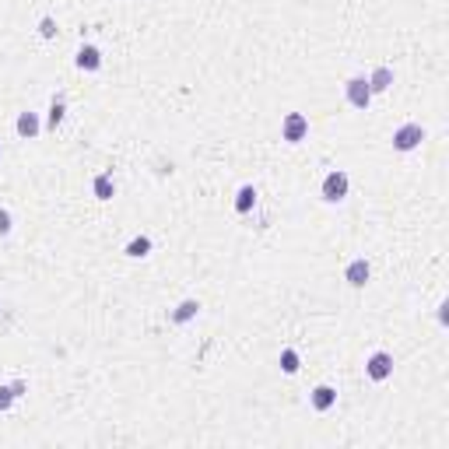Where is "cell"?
I'll return each mask as SVG.
<instances>
[{
	"label": "cell",
	"instance_id": "obj_1",
	"mask_svg": "<svg viewBox=\"0 0 449 449\" xmlns=\"http://www.w3.org/2000/svg\"><path fill=\"white\" fill-rule=\"evenodd\" d=\"M348 186H351V179H348V172H341V169H334L330 175L323 179V200L326 204H341L344 197H348Z\"/></svg>",
	"mask_w": 449,
	"mask_h": 449
},
{
	"label": "cell",
	"instance_id": "obj_2",
	"mask_svg": "<svg viewBox=\"0 0 449 449\" xmlns=\"http://www.w3.org/2000/svg\"><path fill=\"white\" fill-rule=\"evenodd\" d=\"M365 376H369L372 383H386V379L393 376V354H390V351H376V354H369Z\"/></svg>",
	"mask_w": 449,
	"mask_h": 449
},
{
	"label": "cell",
	"instance_id": "obj_3",
	"mask_svg": "<svg viewBox=\"0 0 449 449\" xmlns=\"http://www.w3.org/2000/svg\"><path fill=\"white\" fill-rule=\"evenodd\" d=\"M344 95H348V102H351L354 109H369V102H372L369 77H351V81L344 84Z\"/></svg>",
	"mask_w": 449,
	"mask_h": 449
},
{
	"label": "cell",
	"instance_id": "obj_4",
	"mask_svg": "<svg viewBox=\"0 0 449 449\" xmlns=\"http://www.w3.org/2000/svg\"><path fill=\"white\" fill-rule=\"evenodd\" d=\"M422 141H425V127H422V123H404V127L393 134V147H397V151H414Z\"/></svg>",
	"mask_w": 449,
	"mask_h": 449
},
{
	"label": "cell",
	"instance_id": "obj_5",
	"mask_svg": "<svg viewBox=\"0 0 449 449\" xmlns=\"http://www.w3.org/2000/svg\"><path fill=\"white\" fill-rule=\"evenodd\" d=\"M306 134H309V119L302 112H288L284 123H281V137L288 144H298V141H306Z\"/></svg>",
	"mask_w": 449,
	"mask_h": 449
},
{
	"label": "cell",
	"instance_id": "obj_6",
	"mask_svg": "<svg viewBox=\"0 0 449 449\" xmlns=\"http://www.w3.org/2000/svg\"><path fill=\"white\" fill-rule=\"evenodd\" d=\"M369 274H372L369 260H351V263H348V271H344V281H348L351 288H365Z\"/></svg>",
	"mask_w": 449,
	"mask_h": 449
},
{
	"label": "cell",
	"instance_id": "obj_7",
	"mask_svg": "<svg viewBox=\"0 0 449 449\" xmlns=\"http://www.w3.org/2000/svg\"><path fill=\"white\" fill-rule=\"evenodd\" d=\"M309 404H313V411H330L337 404V390L323 383V386H316V390L309 393Z\"/></svg>",
	"mask_w": 449,
	"mask_h": 449
},
{
	"label": "cell",
	"instance_id": "obj_8",
	"mask_svg": "<svg viewBox=\"0 0 449 449\" xmlns=\"http://www.w3.org/2000/svg\"><path fill=\"white\" fill-rule=\"evenodd\" d=\"M74 64H77L81 71H99V67H102V53H99L95 46H81Z\"/></svg>",
	"mask_w": 449,
	"mask_h": 449
},
{
	"label": "cell",
	"instance_id": "obj_9",
	"mask_svg": "<svg viewBox=\"0 0 449 449\" xmlns=\"http://www.w3.org/2000/svg\"><path fill=\"white\" fill-rule=\"evenodd\" d=\"M14 127H18V134H21V137H28V141H32V137H36V134L43 130V127H39V116H36V112H21Z\"/></svg>",
	"mask_w": 449,
	"mask_h": 449
},
{
	"label": "cell",
	"instance_id": "obj_10",
	"mask_svg": "<svg viewBox=\"0 0 449 449\" xmlns=\"http://www.w3.org/2000/svg\"><path fill=\"white\" fill-rule=\"evenodd\" d=\"M393 84V71L390 67H376V74L369 77V88H372V95L376 92H386V88Z\"/></svg>",
	"mask_w": 449,
	"mask_h": 449
},
{
	"label": "cell",
	"instance_id": "obj_11",
	"mask_svg": "<svg viewBox=\"0 0 449 449\" xmlns=\"http://www.w3.org/2000/svg\"><path fill=\"white\" fill-rule=\"evenodd\" d=\"M253 204H256V190H253V186H243V190H239V197H235V211H239V215H250Z\"/></svg>",
	"mask_w": 449,
	"mask_h": 449
},
{
	"label": "cell",
	"instance_id": "obj_12",
	"mask_svg": "<svg viewBox=\"0 0 449 449\" xmlns=\"http://www.w3.org/2000/svg\"><path fill=\"white\" fill-rule=\"evenodd\" d=\"M92 190H95V197L99 200H112V193H116V186H112V175H95V183H92Z\"/></svg>",
	"mask_w": 449,
	"mask_h": 449
},
{
	"label": "cell",
	"instance_id": "obj_13",
	"mask_svg": "<svg viewBox=\"0 0 449 449\" xmlns=\"http://www.w3.org/2000/svg\"><path fill=\"white\" fill-rule=\"evenodd\" d=\"M21 390H25V383H21V379L11 383V386H0V411H8V407L14 404V397H21Z\"/></svg>",
	"mask_w": 449,
	"mask_h": 449
},
{
	"label": "cell",
	"instance_id": "obj_14",
	"mask_svg": "<svg viewBox=\"0 0 449 449\" xmlns=\"http://www.w3.org/2000/svg\"><path fill=\"white\" fill-rule=\"evenodd\" d=\"M197 309H200L197 298H186V302L172 313V319H175V323H186V319H193V316H197Z\"/></svg>",
	"mask_w": 449,
	"mask_h": 449
},
{
	"label": "cell",
	"instance_id": "obj_15",
	"mask_svg": "<svg viewBox=\"0 0 449 449\" xmlns=\"http://www.w3.org/2000/svg\"><path fill=\"white\" fill-rule=\"evenodd\" d=\"M298 369H302V365H298V351L284 348V351H281V372H284V376H295Z\"/></svg>",
	"mask_w": 449,
	"mask_h": 449
},
{
	"label": "cell",
	"instance_id": "obj_16",
	"mask_svg": "<svg viewBox=\"0 0 449 449\" xmlns=\"http://www.w3.org/2000/svg\"><path fill=\"white\" fill-rule=\"evenodd\" d=\"M147 253H151V239H147V235H137L134 243L127 246V256H147Z\"/></svg>",
	"mask_w": 449,
	"mask_h": 449
},
{
	"label": "cell",
	"instance_id": "obj_17",
	"mask_svg": "<svg viewBox=\"0 0 449 449\" xmlns=\"http://www.w3.org/2000/svg\"><path fill=\"white\" fill-rule=\"evenodd\" d=\"M64 99H53V106H49V130H56L60 123H64Z\"/></svg>",
	"mask_w": 449,
	"mask_h": 449
},
{
	"label": "cell",
	"instance_id": "obj_18",
	"mask_svg": "<svg viewBox=\"0 0 449 449\" xmlns=\"http://www.w3.org/2000/svg\"><path fill=\"white\" fill-rule=\"evenodd\" d=\"M8 232H11V215L0 211V235H8Z\"/></svg>",
	"mask_w": 449,
	"mask_h": 449
}]
</instances>
